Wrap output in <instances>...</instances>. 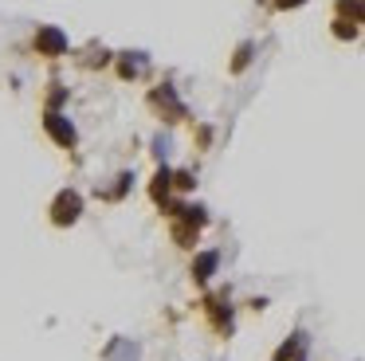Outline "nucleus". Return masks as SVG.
I'll return each mask as SVG.
<instances>
[{
    "mask_svg": "<svg viewBox=\"0 0 365 361\" xmlns=\"http://www.w3.org/2000/svg\"><path fill=\"white\" fill-rule=\"evenodd\" d=\"M145 106L153 110V118H158L165 130H173V126H189L192 122V110L189 102L181 98V91H177L173 78H161V83H153L150 91H145Z\"/></svg>",
    "mask_w": 365,
    "mask_h": 361,
    "instance_id": "1",
    "label": "nucleus"
},
{
    "mask_svg": "<svg viewBox=\"0 0 365 361\" xmlns=\"http://www.w3.org/2000/svg\"><path fill=\"white\" fill-rule=\"evenodd\" d=\"M28 51L43 63H59L71 55V39H67V31L59 24H36L32 36H28Z\"/></svg>",
    "mask_w": 365,
    "mask_h": 361,
    "instance_id": "2",
    "label": "nucleus"
},
{
    "mask_svg": "<svg viewBox=\"0 0 365 361\" xmlns=\"http://www.w3.org/2000/svg\"><path fill=\"white\" fill-rule=\"evenodd\" d=\"M40 126L43 133H48V141L56 149H63V153H79V126H75V118L67 114V110H43L40 114Z\"/></svg>",
    "mask_w": 365,
    "mask_h": 361,
    "instance_id": "3",
    "label": "nucleus"
},
{
    "mask_svg": "<svg viewBox=\"0 0 365 361\" xmlns=\"http://www.w3.org/2000/svg\"><path fill=\"white\" fill-rule=\"evenodd\" d=\"M83 212H87V196H83L79 188H59V193L51 196V204H48V220H51L56 228L79 224Z\"/></svg>",
    "mask_w": 365,
    "mask_h": 361,
    "instance_id": "4",
    "label": "nucleus"
},
{
    "mask_svg": "<svg viewBox=\"0 0 365 361\" xmlns=\"http://www.w3.org/2000/svg\"><path fill=\"white\" fill-rule=\"evenodd\" d=\"M110 71L122 78V83H145L153 75V55L142 51V47H126V51H114Z\"/></svg>",
    "mask_w": 365,
    "mask_h": 361,
    "instance_id": "5",
    "label": "nucleus"
},
{
    "mask_svg": "<svg viewBox=\"0 0 365 361\" xmlns=\"http://www.w3.org/2000/svg\"><path fill=\"white\" fill-rule=\"evenodd\" d=\"M145 193H150V200L158 204V208L169 200V196H177L173 193V165H158V169H153V177L145 180Z\"/></svg>",
    "mask_w": 365,
    "mask_h": 361,
    "instance_id": "6",
    "label": "nucleus"
},
{
    "mask_svg": "<svg viewBox=\"0 0 365 361\" xmlns=\"http://www.w3.org/2000/svg\"><path fill=\"white\" fill-rule=\"evenodd\" d=\"M71 55H75V63H79L83 71H106L114 63V51L103 47V44H87V47H79V51H71Z\"/></svg>",
    "mask_w": 365,
    "mask_h": 361,
    "instance_id": "7",
    "label": "nucleus"
},
{
    "mask_svg": "<svg viewBox=\"0 0 365 361\" xmlns=\"http://www.w3.org/2000/svg\"><path fill=\"white\" fill-rule=\"evenodd\" d=\"M252 59H255V44H252V39H240L236 51H232V59H228V75L240 78L247 67H252Z\"/></svg>",
    "mask_w": 365,
    "mask_h": 361,
    "instance_id": "8",
    "label": "nucleus"
},
{
    "mask_svg": "<svg viewBox=\"0 0 365 361\" xmlns=\"http://www.w3.org/2000/svg\"><path fill=\"white\" fill-rule=\"evenodd\" d=\"M67 102H71V91H67V83H59V78H48V86H43V110H67Z\"/></svg>",
    "mask_w": 365,
    "mask_h": 361,
    "instance_id": "9",
    "label": "nucleus"
},
{
    "mask_svg": "<svg viewBox=\"0 0 365 361\" xmlns=\"http://www.w3.org/2000/svg\"><path fill=\"white\" fill-rule=\"evenodd\" d=\"M216 263H220L216 251H200V255L192 259V283H208L216 275Z\"/></svg>",
    "mask_w": 365,
    "mask_h": 361,
    "instance_id": "10",
    "label": "nucleus"
},
{
    "mask_svg": "<svg viewBox=\"0 0 365 361\" xmlns=\"http://www.w3.org/2000/svg\"><path fill=\"white\" fill-rule=\"evenodd\" d=\"M334 16L354 20V24H365V0H334Z\"/></svg>",
    "mask_w": 365,
    "mask_h": 361,
    "instance_id": "11",
    "label": "nucleus"
},
{
    "mask_svg": "<svg viewBox=\"0 0 365 361\" xmlns=\"http://www.w3.org/2000/svg\"><path fill=\"white\" fill-rule=\"evenodd\" d=\"M150 153L158 157V165H165V157L173 153V138H169V130H158L150 138Z\"/></svg>",
    "mask_w": 365,
    "mask_h": 361,
    "instance_id": "12",
    "label": "nucleus"
},
{
    "mask_svg": "<svg viewBox=\"0 0 365 361\" xmlns=\"http://www.w3.org/2000/svg\"><path fill=\"white\" fill-rule=\"evenodd\" d=\"M357 31H361V28H357L354 20H341V16H334V24H330V36H334V39H341V44H354Z\"/></svg>",
    "mask_w": 365,
    "mask_h": 361,
    "instance_id": "13",
    "label": "nucleus"
},
{
    "mask_svg": "<svg viewBox=\"0 0 365 361\" xmlns=\"http://www.w3.org/2000/svg\"><path fill=\"white\" fill-rule=\"evenodd\" d=\"M130 188H134V173H130V169H122L118 177H114V188L106 193V200H126V196H130Z\"/></svg>",
    "mask_w": 365,
    "mask_h": 361,
    "instance_id": "14",
    "label": "nucleus"
},
{
    "mask_svg": "<svg viewBox=\"0 0 365 361\" xmlns=\"http://www.w3.org/2000/svg\"><path fill=\"white\" fill-rule=\"evenodd\" d=\"M212 138H216V126H208V122H197V126H192V146H197L200 153L212 146Z\"/></svg>",
    "mask_w": 365,
    "mask_h": 361,
    "instance_id": "15",
    "label": "nucleus"
},
{
    "mask_svg": "<svg viewBox=\"0 0 365 361\" xmlns=\"http://www.w3.org/2000/svg\"><path fill=\"white\" fill-rule=\"evenodd\" d=\"M197 188V177H192V169H173V193H192Z\"/></svg>",
    "mask_w": 365,
    "mask_h": 361,
    "instance_id": "16",
    "label": "nucleus"
},
{
    "mask_svg": "<svg viewBox=\"0 0 365 361\" xmlns=\"http://www.w3.org/2000/svg\"><path fill=\"white\" fill-rule=\"evenodd\" d=\"M302 4H307V0H271L275 12H294V8H302Z\"/></svg>",
    "mask_w": 365,
    "mask_h": 361,
    "instance_id": "17",
    "label": "nucleus"
}]
</instances>
